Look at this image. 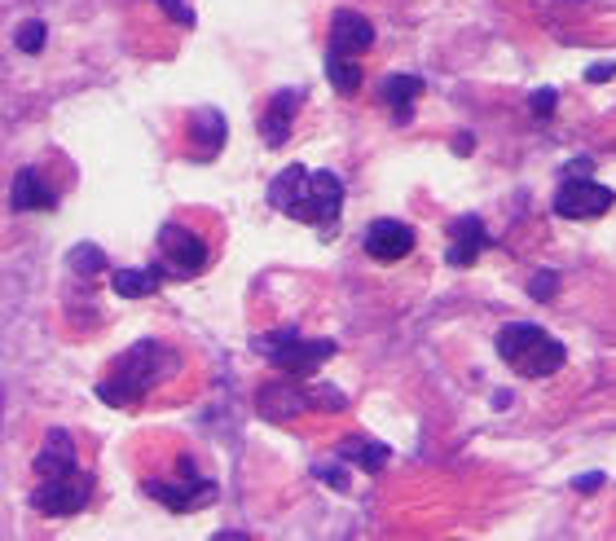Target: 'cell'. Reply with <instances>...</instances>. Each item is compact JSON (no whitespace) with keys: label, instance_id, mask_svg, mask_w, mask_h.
Returning a JSON list of instances; mask_svg holds the SVG:
<instances>
[{"label":"cell","instance_id":"6da1fadb","mask_svg":"<svg viewBox=\"0 0 616 541\" xmlns=\"http://www.w3.org/2000/svg\"><path fill=\"white\" fill-rule=\"evenodd\" d=\"M176 366V352H168L163 344H154V339H141V344H132L124 357L110 366V379L97 383V396H102L106 405H119V410H128V405H137L141 396H146L154 383H163Z\"/></svg>","mask_w":616,"mask_h":541},{"label":"cell","instance_id":"7a4b0ae2","mask_svg":"<svg viewBox=\"0 0 616 541\" xmlns=\"http://www.w3.org/2000/svg\"><path fill=\"white\" fill-rule=\"evenodd\" d=\"M498 357L528 379H550L564 366V344L533 322H511L498 330Z\"/></svg>","mask_w":616,"mask_h":541},{"label":"cell","instance_id":"3957f363","mask_svg":"<svg viewBox=\"0 0 616 541\" xmlns=\"http://www.w3.org/2000/svg\"><path fill=\"white\" fill-rule=\"evenodd\" d=\"M256 348H260L278 370L295 374V379H304V374H313L317 366H322V361L335 357V339H308V335H300V330H291V326L269 330V335H264Z\"/></svg>","mask_w":616,"mask_h":541},{"label":"cell","instance_id":"277c9868","mask_svg":"<svg viewBox=\"0 0 616 541\" xmlns=\"http://www.w3.org/2000/svg\"><path fill=\"white\" fill-rule=\"evenodd\" d=\"M339 207H344V181L335 172H308L304 190L291 203V220H304V225H322L330 229L339 220Z\"/></svg>","mask_w":616,"mask_h":541},{"label":"cell","instance_id":"5b68a950","mask_svg":"<svg viewBox=\"0 0 616 541\" xmlns=\"http://www.w3.org/2000/svg\"><path fill=\"white\" fill-rule=\"evenodd\" d=\"M88 493H93V480L84 476L80 467L71 471V476H53V480H40V489L31 493V506H36L40 515H53V520H62V515H80L88 506Z\"/></svg>","mask_w":616,"mask_h":541},{"label":"cell","instance_id":"8992f818","mask_svg":"<svg viewBox=\"0 0 616 541\" xmlns=\"http://www.w3.org/2000/svg\"><path fill=\"white\" fill-rule=\"evenodd\" d=\"M612 190L590 176H568L564 185L555 190V216L564 220H590V216H603L612 207Z\"/></svg>","mask_w":616,"mask_h":541},{"label":"cell","instance_id":"52a82bcc","mask_svg":"<svg viewBox=\"0 0 616 541\" xmlns=\"http://www.w3.org/2000/svg\"><path fill=\"white\" fill-rule=\"evenodd\" d=\"M159 247H163V256H168L176 278H194V273L207 269V247H203V238L198 234H190V229L163 225L159 229ZM168 264H163V269H168Z\"/></svg>","mask_w":616,"mask_h":541},{"label":"cell","instance_id":"ba28073f","mask_svg":"<svg viewBox=\"0 0 616 541\" xmlns=\"http://www.w3.org/2000/svg\"><path fill=\"white\" fill-rule=\"evenodd\" d=\"M414 251V229L401 220H374L366 229V256L379 264H396Z\"/></svg>","mask_w":616,"mask_h":541},{"label":"cell","instance_id":"9c48e42d","mask_svg":"<svg viewBox=\"0 0 616 541\" xmlns=\"http://www.w3.org/2000/svg\"><path fill=\"white\" fill-rule=\"evenodd\" d=\"M146 493L159 498L168 511L176 515H190L198 502H212L216 498V484L203 476H181V484H163V480H146Z\"/></svg>","mask_w":616,"mask_h":541},{"label":"cell","instance_id":"30bf717a","mask_svg":"<svg viewBox=\"0 0 616 541\" xmlns=\"http://www.w3.org/2000/svg\"><path fill=\"white\" fill-rule=\"evenodd\" d=\"M484 247H489V234H484V220L480 216H458L454 225H449V251H445V260L454 264V269H471Z\"/></svg>","mask_w":616,"mask_h":541},{"label":"cell","instance_id":"8fae6325","mask_svg":"<svg viewBox=\"0 0 616 541\" xmlns=\"http://www.w3.org/2000/svg\"><path fill=\"white\" fill-rule=\"evenodd\" d=\"M374 44V27H370V18H361V14H352V9H339L335 22H330V49H339V53H348V58H361Z\"/></svg>","mask_w":616,"mask_h":541},{"label":"cell","instance_id":"7c38bea8","mask_svg":"<svg viewBox=\"0 0 616 541\" xmlns=\"http://www.w3.org/2000/svg\"><path fill=\"white\" fill-rule=\"evenodd\" d=\"M300 106H304L300 88H282V93H273V106L264 110V119H260V137L269 141V146H286V137H291V119H295V110Z\"/></svg>","mask_w":616,"mask_h":541},{"label":"cell","instance_id":"4fadbf2b","mask_svg":"<svg viewBox=\"0 0 616 541\" xmlns=\"http://www.w3.org/2000/svg\"><path fill=\"white\" fill-rule=\"evenodd\" d=\"M53 203H58V198H53L49 181H44L36 168H22L14 176V185H9V207H14V212H49Z\"/></svg>","mask_w":616,"mask_h":541},{"label":"cell","instance_id":"5bb4252c","mask_svg":"<svg viewBox=\"0 0 616 541\" xmlns=\"http://www.w3.org/2000/svg\"><path fill=\"white\" fill-rule=\"evenodd\" d=\"M163 278H168L163 264H150V269H115L110 273V286H115L119 300H146V295H154L163 286Z\"/></svg>","mask_w":616,"mask_h":541},{"label":"cell","instance_id":"9a60e30c","mask_svg":"<svg viewBox=\"0 0 616 541\" xmlns=\"http://www.w3.org/2000/svg\"><path fill=\"white\" fill-rule=\"evenodd\" d=\"M71 471H75V440L66 432H49L44 449L36 454V476L53 480V476H71Z\"/></svg>","mask_w":616,"mask_h":541},{"label":"cell","instance_id":"2e32d148","mask_svg":"<svg viewBox=\"0 0 616 541\" xmlns=\"http://www.w3.org/2000/svg\"><path fill=\"white\" fill-rule=\"evenodd\" d=\"M418 93H423V80L418 75H388V80L379 84V97L392 106V115H396V124H405V119L414 115V102H418Z\"/></svg>","mask_w":616,"mask_h":541},{"label":"cell","instance_id":"e0dca14e","mask_svg":"<svg viewBox=\"0 0 616 541\" xmlns=\"http://www.w3.org/2000/svg\"><path fill=\"white\" fill-rule=\"evenodd\" d=\"M304 405H313V396L300 392V388H286V383H273V388L260 392V414L264 418H295Z\"/></svg>","mask_w":616,"mask_h":541},{"label":"cell","instance_id":"ac0fdd59","mask_svg":"<svg viewBox=\"0 0 616 541\" xmlns=\"http://www.w3.org/2000/svg\"><path fill=\"white\" fill-rule=\"evenodd\" d=\"M304 176H308L304 163H291V168H282L278 176H273V185H269V207H278V212H291V203L304 190Z\"/></svg>","mask_w":616,"mask_h":541},{"label":"cell","instance_id":"d6986e66","mask_svg":"<svg viewBox=\"0 0 616 541\" xmlns=\"http://www.w3.org/2000/svg\"><path fill=\"white\" fill-rule=\"evenodd\" d=\"M326 75H330V84H335L344 97H352L361 88V66H357V58H348V53H339V49H326Z\"/></svg>","mask_w":616,"mask_h":541},{"label":"cell","instance_id":"ffe728a7","mask_svg":"<svg viewBox=\"0 0 616 541\" xmlns=\"http://www.w3.org/2000/svg\"><path fill=\"white\" fill-rule=\"evenodd\" d=\"M194 137H198V146H203V154H216L225 146V124H220L216 110H203V115L194 119Z\"/></svg>","mask_w":616,"mask_h":541},{"label":"cell","instance_id":"44dd1931","mask_svg":"<svg viewBox=\"0 0 616 541\" xmlns=\"http://www.w3.org/2000/svg\"><path fill=\"white\" fill-rule=\"evenodd\" d=\"M71 269L75 273H84V278H93V273H102L106 269V251L102 247H93V242H80V247H71Z\"/></svg>","mask_w":616,"mask_h":541},{"label":"cell","instance_id":"7402d4cb","mask_svg":"<svg viewBox=\"0 0 616 541\" xmlns=\"http://www.w3.org/2000/svg\"><path fill=\"white\" fill-rule=\"evenodd\" d=\"M339 458H357L366 471H379L383 462H388V445H344Z\"/></svg>","mask_w":616,"mask_h":541},{"label":"cell","instance_id":"603a6c76","mask_svg":"<svg viewBox=\"0 0 616 541\" xmlns=\"http://www.w3.org/2000/svg\"><path fill=\"white\" fill-rule=\"evenodd\" d=\"M44 40H49V31H44L40 18H31V22H22V27H18V49L22 53H40Z\"/></svg>","mask_w":616,"mask_h":541},{"label":"cell","instance_id":"cb8c5ba5","mask_svg":"<svg viewBox=\"0 0 616 541\" xmlns=\"http://www.w3.org/2000/svg\"><path fill=\"white\" fill-rule=\"evenodd\" d=\"M555 106H559V93H555V88H537V93L528 97V110H533L537 119H546Z\"/></svg>","mask_w":616,"mask_h":541},{"label":"cell","instance_id":"d4e9b609","mask_svg":"<svg viewBox=\"0 0 616 541\" xmlns=\"http://www.w3.org/2000/svg\"><path fill=\"white\" fill-rule=\"evenodd\" d=\"M528 291H533V300H550V295L559 291V278H555V273H537Z\"/></svg>","mask_w":616,"mask_h":541},{"label":"cell","instance_id":"484cf974","mask_svg":"<svg viewBox=\"0 0 616 541\" xmlns=\"http://www.w3.org/2000/svg\"><path fill=\"white\" fill-rule=\"evenodd\" d=\"M159 5L168 9V14H172L176 22H181V27H194V9L185 5V0H159Z\"/></svg>","mask_w":616,"mask_h":541},{"label":"cell","instance_id":"4316f807","mask_svg":"<svg viewBox=\"0 0 616 541\" xmlns=\"http://www.w3.org/2000/svg\"><path fill=\"white\" fill-rule=\"evenodd\" d=\"M317 476H322L330 489H348V471L344 467H317Z\"/></svg>","mask_w":616,"mask_h":541},{"label":"cell","instance_id":"83f0119b","mask_svg":"<svg viewBox=\"0 0 616 541\" xmlns=\"http://www.w3.org/2000/svg\"><path fill=\"white\" fill-rule=\"evenodd\" d=\"M612 75H616V66L612 62H599V66H590V71H586V80L590 84H603V80H612Z\"/></svg>","mask_w":616,"mask_h":541},{"label":"cell","instance_id":"f1b7e54d","mask_svg":"<svg viewBox=\"0 0 616 541\" xmlns=\"http://www.w3.org/2000/svg\"><path fill=\"white\" fill-rule=\"evenodd\" d=\"M599 484H603V476H599V471H590V476H577V480H572V489H577V493H594Z\"/></svg>","mask_w":616,"mask_h":541},{"label":"cell","instance_id":"f546056e","mask_svg":"<svg viewBox=\"0 0 616 541\" xmlns=\"http://www.w3.org/2000/svg\"><path fill=\"white\" fill-rule=\"evenodd\" d=\"M594 172V159H572V168H568V176H590Z\"/></svg>","mask_w":616,"mask_h":541}]
</instances>
